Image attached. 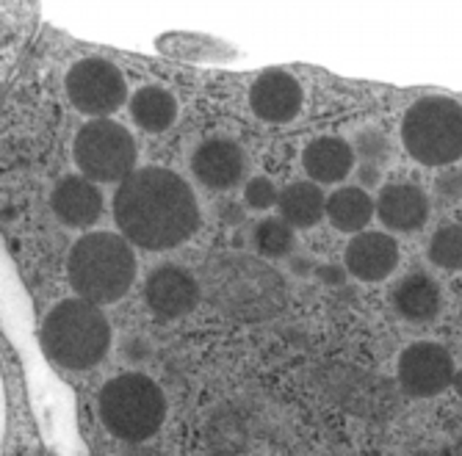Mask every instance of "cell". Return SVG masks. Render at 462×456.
<instances>
[{"label":"cell","instance_id":"obj_1","mask_svg":"<svg viewBox=\"0 0 462 456\" xmlns=\"http://www.w3.org/2000/svg\"><path fill=\"white\" fill-rule=\"evenodd\" d=\"M119 233L147 252L175 249L189 241L199 224L197 199L189 183L172 169L144 166L119 183L114 196Z\"/></svg>","mask_w":462,"mask_h":456},{"label":"cell","instance_id":"obj_2","mask_svg":"<svg viewBox=\"0 0 462 456\" xmlns=\"http://www.w3.org/2000/svg\"><path fill=\"white\" fill-rule=\"evenodd\" d=\"M199 285L217 313L241 324L272 321L288 302L282 274L263 258L246 252L208 255L199 271Z\"/></svg>","mask_w":462,"mask_h":456},{"label":"cell","instance_id":"obj_3","mask_svg":"<svg viewBox=\"0 0 462 456\" xmlns=\"http://www.w3.org/2000/svg\"><path fill=\"white\" fill-rule=\"evenodd\" d=\"M67 274L78 299L92 305H111L122 299L136 279L131 241L114 233L83 235L69 252Z\"/></svg>","mask_w":462,"mask_h":456},{"label":"cell","instance_id":"obj_4","mask_svg":"<svg viewBox=\"0 0 462 456\" xmlns=\"http://www.w3.org/2000/svg\"><path fill=\"white\" fill-rule=\"evenodd\" d=\"M42 346L56 365L87 370L106 357L111 329L97 305L87 299H64L42 324Z\"/></svg>","mask_w":462,"mask_h":456},{"label":"cell","instance_id":"obj_5","mask_svg":"<svg viewBox=\"0 0 462 456\" xmlns=\"http://www.w3.org/2000/svg\"><path fill=\"white\" fill-rule=\"evenodd\" d=\"M97 412L111 437L139 445L161 429L166 418V398L144 373H122L103 385Z\"/></svg>","mask_w":462,"mask_h":456},{"label":"cell","instance_id":"obj_6","mask_svg":"<svg viewBox=\"0 0 462 456\" xmlns=\"http://www.w3.org/2000/svg\"><path fill=\"white\" fill-rule=\"evenodd\" d=\"M402 141L421 166H451L462 158V105L451 97L415 100L402 119Z\"/></svg>","mask_w":462,"mask_h":456},{"label":"cell","instance_id":"obj_7","mask_svg":"<svg viewBox=\"0 0 462 456\" xmlns=\"http://www.w3.org/2000/svg\"><path fill=\"white\" fill-rule=\"evenodd\" d=\"M136 141L111 119H92L75 139V163L92 183H125L136 172Z\"/></svg>","mask_w":462,"mask_h":456},{"label":"cell","instance_id":"obj_8","mask_svg":"<svg viewBox=\"0 0 462 456\" xmlns=\"http://www.w3.org/2000/svg\"><path fill=\"white\" fill-rule=\"evenodd\" d=\"M67 97L69 103L87 116H100L106 119L114 114L125 97H128V87H125V78L116 69V64L106 59H80L72 64L67 72Z\"/></svg>","mask_w":462,"mask_h":456},{"label":"cell","instance_id":"obj_9","mask_svg":"<svg viewBox=\"0 0 462 456\" xmlns=\"http://www.w3.org/2000/svg\"><path fill=\"white\" fill-rule=\"evenodd\" d=\"M457 368L446 346L440 343H412L399 357V388L410 398H432L454 385Z\"/></svg>","mask_w":462,"mask_h":456},{"label":"cell","instance_id":"obj_10","mask_svg":"<svg viewBox=\"0 0 462 456\" xmlns=\"http://www.w3.org/2000/svg\"><path fill=\"white\" fill-rule=\"evenodd\" d=\"M202 285L180 266H158L144 282L147 307L166 321L189 315L199 302Z\"/></svg>","mask_w":462,"mask_h":456},{"label":"cell","instance_id":"obj_11","mask_svg":"<svg viewBox=\"0 0 462 456\" xmlns=\"http://www.w3.org/2000/svg\"><path fill=\"white\" fill-rule=\"evenodd\" d=\"M191 172L208 188L230 191L246 175V155L233 139L225 136L205 139L191 155Z\"/></svg>","mask_w":462,"mask_h":456},{"label":"cell","instance_id":"obj_12","mask_svg":"<svg viewBox=\"0 0 462 456\" xmlns=\"http://www.w3.org/2000/svg\"><path fill=\"white\" fill-rule=\"evenodd\" d=\"M302 103L305 95L300 80L282 69L261 72L249 89V108L263 122H274V124L291 122L302 111Z\"/></svg>","mask_w":462,"mask_h":456},{"label":"cell","instance_id":"obj_13","mask_svg":"<svg viewBox=\"0 0 462 456\" xmlns=\"http://www.w3.org/2000/svg\"><path fill=\"white\" fill-rule=\"evenodd\" d=\"M344 263L360 282H383L399 263V243L388 233H360L349 241Z\"/></svg>","mask_w":462,"mask_h":456},{"label":"cell","instance_id":"obj_14","mask_svg":"<svg viewBox=\"0 0 462 456\" xmlns=\"http://www.w3.org/2000/svg\"><path fill=\"white\" fill-rule=\"evenodd\" d=\"M376 216L393 233H415L430 219V199L412 183H391L376 196Z\"/></svg>","mask_w":462,"mask_h":456},{"label":"cell","instance_id":"obj_15","mask_svg":"<svg viewBox=\"0 0 462 456\" xmlns=\"http://www.w3.org/2000/svg\"><path fill=\"white\" fill-rule=\"evenodd\" d=\"M51 205L53 214L67 227H89L103 214V194L89 178L67 175L64 180L56 183L51 194Z\"/></svg>","mask_w":462,"mask_h":456},{"label":"cell","instance_id":"obj_16","mask_svg":"<svg viewBox=\"0 0 462 456\" xmlns=\"http://www.w3.org/2000/svg\"><path fill=\"white\" fill-rule=\"evenodd\" d=\"M305 172L316 186L341 183L352 175L355 166V147L338 136H319L302 152Z\"/></svg>","mask_w":462,"mask_h":456},{"label":"cell","instance_id":"obj_17","mask_svg":"<svg viewBox=\"0 0 462 456\" xmlns=\"http://www.w3.org/2000/svg\"><path fill=\"white\" fill-rule=\"evenodd\" d=\"M391 302L404 321L430 324L440 313V287L430 274L410 271L393 285Z\"/></svg>","mask_w":462,"mask_h":456},{"label":"cell","instance_id":"obj_18","mask_svg":"<svg viewBox=\"0 0 462 456\" xmlns=\"http://www.w3.org/2000/svg\"><path fill=\"white\" fill-rule=\"evenodd\" d=\"M280 219H285L293 230H308L321 222L327 214V194L313 183H291L280 191Z\"/></svg>","mask_w":462,"mask_h":456},{"label":"cell","instance_id":"obj_19","mask_svg":"<svg viewBox=\"0 0 462 456\" xmlns=\"http://www.w3.org/2000/svg\"><path fill=\"white\" fill-rule=\"evenodd\" d=\"M376 211L374 199L360 186H344L327 196V219L341 233H363Z\"/></svg>","mask_w":462,"mask_h":456},{"label":"cell","instance_id":"obj_20","mask_svg":"<svg viewBox=\"0 0 462 456\" xmlns=\"http://www.w3.org/2000/svg\"><path fill=\"white\" fill-rule=\"evenodd\" d=\"M131 116L147 133L166 131L178 116L175 97L161 87H144L131 97Z\"/></svg>","mask_w":462,"mask_h":456},{"label":"cell","instance_id":"obj_21","mask_svg":"<svg viewBox=\"0 0 462 456\" xmlns=\"http://www.w3.org/2000/svg\"><path fill=\"white\" fill-rule=\"evenodd\" d=\"M252 246L266 260L288 258L293 252V227L285 219H263L252 230Z\"/></svg>","mask_w":462,"mask_h":456},{"label":"cell","instance_id":"obj_22","mask_svg":"<svg viewBox=\"0 0 462 456\" xmlns=\"http://www.w3.org/2000/svg\"><path fill=\"white\" fill-rule=\"evenodd\" d=\"M430 260L438 269L462 271V224H446L432 235Z\"/></svg>","mask_w":462,"mask_h":456},{"label":"cell","instance_id":"obj_23","mask_svg":"<svg viewBox=\"0 0 462 456\" xmlns=\"http://www.w3.org/2000/svg\"><path fill=\"white\" fill-rule=\"evenodd\" d=\"M355 155L360 158L363 166H374V169H383V166L391 163L393 158V147L388 141V136L376 128H365L355 136Z\"/></svg>","mask_w":462,"mask_h":456},{"label":"cell","instance_id":"obj_24","mask_svg":"<svg viewBox=\"0 0 462 456\" xmlns=\"http://www.w3.org/2000/svg\"><path fill=\"white\" fill-rule=\"evenodd\" d=\"M244 202L252 211H269L272 205L280 202V191L269 178H252L244 188Z\"/></svg>","mask_w":462,"mask_h":456},{"label":"cell","instance_id":"obj_25","mask_svg":"<svg viewBox=\"0 0 462 456\" xmlns=\"http://www.w3.org/2000/svg\"><path fill=\"white\" fill-rule=\"evenodd\" d=\"M435 194L440 196L443 205H454L462 199V169H443L435 178Z\"/></svg>","mask_w":462,"mask_h":456},{"label":"cell","instance_id":"obj_26","mask_svg":"<svg viewBox=\"0 0 462 456\" xmlns=\"http://www.w3.org/2000/svg\"><path fill=\"white\" fill-rule=\"evenodd\" d=\"M346 269L341 266H332V263H324V266H316V279H321L324 285H344L346 282Z\"/></svg>","mask_w":462,"mask_h":456},{"label":"cell","instance_id":"obj_27","mask_svg":"<svg viewBox=\"0 0 462 456\" xmlns=\"http://www.w3.org/2000/svg\"><path fill=\"white\" fill-rule=\"evenodd\" d=\"M219 222L222 224H241L244 222V207H238L236 202H222L219 205Z\"/></svg>","mask_w":462,"mask_h":456},{"label":"cell","instance_id":"obj_28","mask_svg":"<svg viewBox=\"0 0 462 456\" xmlns=\"http://www.w3.org/2000/svg\"><path fill=\"white\" fill-rule=\"evenodd\" d=\"M380 175H383V169H374V166H363V163H360V169H357V178H360V183L365 188L380 183Z\"/></svg>","mask_w":462,"mask_h":456},{"label":"cell","instance_id":"obj_29","mask_svg":"<svg viewBox=\"0 0 462 456\" xmlns=\"http://www.w3.org/2000/svg\"><path fill=\"white\" fill-rule=\"evenodd\" d=\"M122 456H161V453H155V451H147V448H134V451L122 453Z\"/></svg>","mask_w":462,"mask_h":456},{"label":"cell","instance_id":"obj_30","mask_svg":"<svg viewBox=\"0 0 462 456\" xmlns=\"http://www.w3.org/2000/svg\"><path fill=\"white\" fill-rule=\"evenodd\" d=\"M454 390H457V396L462 398V368L457 370V377H454Z\"/></svg>","mask_w":462,"mask_h":456}]
</instances>
